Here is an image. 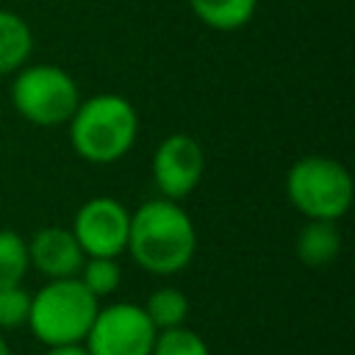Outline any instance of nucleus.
Segmentation results:
<instances>
[{
	"mask_svg": "<svg viewBox=\"0 0 355 355\" xmlns=\"http://www.w3.org/2000/svg\"><path fill=\"white\" fill-rule=\"evenodd\" d=\"M144 272L169 277L183 272L197 252V227L178 200L153 197L130 211L128 250Z\"/></svg>",
	"mask_w": 355,
	"mask_h": 355,
	"instance_id": "obj_1",
	"label": "nucleus"
},
{
	"mask_svg": "<svg viewBox=\"0 0 355 355\" xmlns=\"http://www.w3.org/2000/svg\"><path fill=\"white\" fill-rule=\"evenodd\" d=\"M67 130L78 158L105 166L133 150L139 139V111L125 94L100 92L80 97Z\"/></svg>",
	"mask_w": 355,
	"mask_h": 355,
	"instance_id": "obj_2",
	"label": "nucleus"
},
{
	"mask_svg": "<svg viewBox=\"0 0 355 355\" xmlns=\"http://www.w3.org/2000/svg\"><path fill=\"white\" fill-rule=\"evenodd\" d=\"M97 308L100 300L78 277L44 280V286L31 294L25 324L44 347L83 344L97 316Z\"/></svg>",
	"mask_w": 355,
	"mask_h": 355,
	"instance_id": "obj_3",
	"label": "nucleus"
},
{
	"mask_svg": "<svg viewBox=\"0 0 355 355\" xmlns=\"http://www.w3.org/2000/svg\"><path fill=\"white\" fill-rule=\"evenodd\" d=\"M286 197L305 219L338 222L352 208L355 183L338 158L302 155L286 172Z\"/></svg>",
	"mask_w": 355,
	"mask_h": 355,
	"instance_id": "obj_4",
	"label": "nucleus"
},
{
	"mask_svg": "<svg viewBox=\"0 0 355 355\" xmlns=\"http://www.w3.org/2000/svg\"><path fill=\"white\" fill-rule=\"evenodd\" d=\"M8 97L14 111L36 128H64L78 103L80 86L58 64H25L11 75Z\"/></svg>",
	"mask_w": 355,
	"mask_h": 355,
	"instance_id": "obj_5",
	"label": "nucleus"
},
{
	"mask_svg": "<svg viewBox=\"0 0 355 355\" xmlns=\"http://www.w3.org/2000/svg\"><path fill=\"white\" fill-rule=\"evenodd\" d=\"M155 327L141 305L111 302L100 305L97 316L83 338L89 355H150L155 344Z\"/></svg>",
	"mask_w": 355,
	"mask_h": 355,
	"instance_id": "obj_6",
	"label": "nucleus"
},
{
	"mask_svg": "<svg viewBox=\"0 0 355 355\" xmlns=\"http://www.w3.org/2000/svg\"><path fill=\"white\" fill-rule=\"evenodd\" d=\"M72 233L83 250V255L100 258H119L128 250V230H130V208L108 194L89 197L72 219Z\"/></svg>",
	"mask_w": 355,
	"mask_h": 355,
	"instance_id": "obj_7",
	"label": "nucleus"
},
{
	"mask_svg": "<svg viewBox=\"0 0 355 355\" xmlns=\"http://www.w3.org/2000/svg\"><path fill=\"white\" fill-rule=\"evenodd\" d=\"M150 172H153L158 197L183 202L202 180V172H205L202 144L191 133H169L166 139L158 141Z\"/></svg>",
	"mask_w": 355,
	"mask_h": 355,
	"instance_id": "obj_8",
	"label": "nucleus"
},
{
	"mask_svg": "<svg viewBox=\"0 0 355 355\" xmlns=\"http://www.w3.org/2000/svg\"><path fill=\"white\" fill-rule=\"evenodd\" d=\"M83 250L67 225H44L28 239V261L31 269L44 275V280L78 277L83 266Z\"/></svg>",
	"mask_w": 355,
	"mask_h": 355,
	"instance_id": "obj_9",
	"label": "nucleus"
},
{
	"mask_svg": "<svg viewBox=\"0 0 355 355\" xmlns=\"http://www.w3.org/2000/svg\"><path fill=\"white\" fill-rule=\"evenodd\" d=\"M341 247H344V239H341L338 222H330V219H305L294 241V252L300 263L311 269L330 266L341 255Z\"/></svg>",
	"mask_w": 355,
	"mask_h": 355,
	"instance_id": "obj_10",
	"label": "nucleus"
},
{
	"mask_svg": "<svg viewBox=\"0 0 355 355\" xmlns=\"http://www.w3.org/2000/svg\"><path fill=\"white\" fill-rule=\"evenodd\" d=\"M33 55V31L11 8H0V75H14Z\"/></svg>",
	"mask_w": 355,
	"mask_h": 355,
	"instance_id": "obj_11",
	"label": "nucleus"
},
{
	"mask_svg": "<svg viewBox=\"0 0 355 355\" xmlns=\"http://www.w3.org/2000/svg\"><path fill=\"white\" fill-rule=\"evenodd\" d=\"M189 8L205 28L230 33L255 17L258 0H189Z\"/></svg>",
	"mask_w": 355,
	"mask_h": 355,
	"instance_id": "obj_12",
	"label": "nucleus"
},
{
	"mask_svg": "<svg viewBox=\"0 0 355 355\" xmlns=\"http://www.w3.org/2000/svg\"><path fill=\"white\" fill-rule=\"evenodd\" d=\"M141 308H144V313H147V319L153 322L155 330H169V327L186 324L189 311H191L189 297L180 288H175V286H158V288H153L147 294V300H144Z\"/></svg>",
	"mask_w": 355,
	"mask_h": 355,
	"instance_id": "obj_13",
	"label": "nucleus"
},
{
	"mask_svg": "<svg viewBox=\"0 0 355 355\" xmlns=\"http://www.w3.org/2000/svg\"><path fill=\"white\" fill-rule=\"evenodd\" d=\"M28 269V241L11 227H0V288L22 286Z\"/></svg>",
	"mask_w": 355,
	"mask_h": 355,
	"instance_id": "obj_14",
	"label": "nucleus"
},
{
	"mask_svg": "<svg viewBox=\"0 0 355 355\" xmlns=\"http://www.w3.org/2000/svg\"><path fill=\"white\" fill-rule=\"evenodd\" d=\"M78 280L97 297H111L122 286V266L119 258H100V255H86L83 266L78 272Z\"/></svg>",
	"mask_w": 355,
	"mask_h": 355,
	"instance_id": "obj_15",
	"label": "nucleus"
},
{
	"mask_svg": "<svg viewBox=\"0 0 355 355\" xmlns=\"http://www.w3.org/2000/svg\"><path fill=\"white\" fill-rule=\"evenodd\" d=\"M150 355H211V349L200 333L180 324V327L158 330Z\"/></svg>",
	"mask_w": 355,
	"mask_h": 355,
	"instance_id": "obj_16",
	"label": "nucleus"
},
{
	"mask_svg": "<svg viewBox=\"0 0 355 355\" xmlns=\"http://www.w3.org/2000/svg\"><path fill=\"white\" fill-rule=\"evenodd\" d=\"M28 308H31V294L25 291V286L0 288V333L22 327L28 322Z\"/></svg>",
	"mask_w": 355,
	"mask_h": 355,
	"instance_id": "obj_17",
	"label": "nucleus"
},
{
	"mask_svg": "<svg viewBox=\"0 0 355 355\" xmlns=\"http://www.w3.org/2000/svg\"><path fill=\"white\" fill-rule=\"evenodd\" d=\"M44 355H89L83 344H67V347H44Z\"/></svg>",
	"mask_w": 355,
	"mask_h": 355,
	"instance_id": "obj_18",
	"label": "nucleus"
},
{
	"mask_svg": "<svg viewBox=\"0 0 355 355\" xmlns=\"http://www.w3.org/2000/svg\"><path fill=\"white\" fill-rule=\"evenodd\" d=\"M0 355H11V347H8V341H6L3 333H0Z\"/></svg>",
	"mask_w": 355,
	"mask_h": 355,
	"instance_id": "obj_19",
	"label": "nucleus"
}]
</instances>
